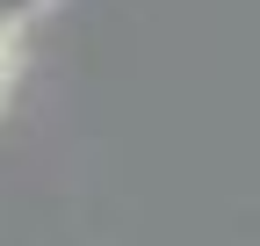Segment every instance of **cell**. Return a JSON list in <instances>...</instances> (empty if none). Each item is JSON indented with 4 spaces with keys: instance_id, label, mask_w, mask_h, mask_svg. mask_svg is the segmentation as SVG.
Masks as SVG:
<instances>
[{
    "instance_id": "cell-1",
    "label": "cell",
    "mask_w": 260,
    "mask_h": 246,
    "mask_svg": "<svg viewBox=\"0 0 260 246\" xmlns=\"http://www.w3.org/2000/svg\"><path fill=\"white\" fill-rule=\"evenodd\" d=\"M37 8H44V0H0V29H15L22 15H37Z\"/></svg>"
},
{
    "instance_id": "cell-2",
    "label": "cell",
    "mask_w": 260,
    "mask_h": 246,
    "mask_svg": "<svg viewBox=\"0 0 260 246\" xmlns=\"http://www.w3.org/2000/svg\"><path fill=\"white\" fill-rule=\"evenodd\" d=\"M8 73H15V58H8V29H0V109H8Z\"/></svg>"
}]
</instances>
